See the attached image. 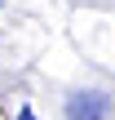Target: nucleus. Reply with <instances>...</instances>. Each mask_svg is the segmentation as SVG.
I'll list each match as a JSON object with an SVG mask.
<instances>
[{
    "mask_svg": "<svg viewBox=\"0 0 115 120\" xmlns=\"http://www.w3.org/2000/svg\"><path fill=\"white\" fill-rule=\"evenodd\" d=\"M115 116V98L102 89H80L66 98V120H111Z\"/></svg>",
    "mask_w": 115,
    "mask_h": 120,
    "instance_id": "f257e3e1",
    "label": "nucleus"
},
{
    "mask_svg": "<svg viewBox=\"0 0 115 120\" xmlns=\"http://www.w3.org/2000/svg\"><path fill=\"white\" fill-rule=\"evenodd\" d=\"M18 120H40V116H35L31 107H22V111H18Z\"/></svg>",
    "mask_w": 115,
    "mask_h": 120,
    "instance_id": "f03ea898",
    "label": "nucleus"
}]
</instances>
